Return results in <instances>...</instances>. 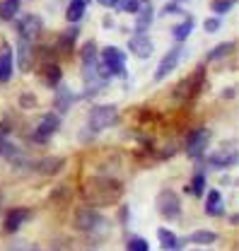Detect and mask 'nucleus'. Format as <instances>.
<instances>
[{"label":"nucleus","instance_id":"obj_1","mask_svg":"<svg viewBox=\"0 0 239 251\" xmlns=\"http://www.w3.org/2000/svg\"><path fill=\"white\" fill-rule=\"evenodd\" d=\"M123 193V186L119 181H109V179H92L85 186V198L92 205H114Z\"/></svg>","mask_w":239,"mask_h":251},{"label":"nucleus","instance_id":"obj_2","mask_svg":"<svg viewBox=\"0 0 239 251\" xmlns=\"http://www.w3.org/2000/svg\"><path fill=\"white\" fill-rule=\"evenodd\" d=\"M75 225H78V229L90 232V234H99V232L106 234V232H109L106 220L102 218L97 210H92V208H80L78 215H75Z\"/></svg>","mask_w":239,"mask_h":251},{"label":"nucleus","instance_id":"obj_3","mask_svg":"<svg viewBox=\"0 0 239 251\" xmlns=\"http://www.w3.org/2000/svg\"><path fill=\"white\" fill-rule=\"evenodd\" d=\"M119 121V109L114 104H99L90 111V126L92 130H104V128H111Z\"/></svg>","mask_w":239,"mask_h":251},{"label":"nucleus","instance_id":"obj_4","mask_svg":"<svg viewBox=\"0 0 239 251\" xmlns=\"http://www.w3.org/2000/svg\"><path fill=\"white\" fill-rule=\"evenodd\" d=\"M106 75H123L126 73V53L116 46H106L102 49V63Z\"/></svg>","mask_w":239,"mask_h":251},{"label":"nucleus","instance_id":"obj_5","mask_svg":"<svg viewBox=\"0 0 239 251\" xmlns=\"http://www.w3.org/2000/svg\"><path fill=\"white\" fill-rule=\"evenodd\" d=\"M157 210L164 215L167 220H177L181 215V201L179 196L169 188H164L159 196H157Z\"/></svg>","mask_w":239,"mask_h":251},{"label":"nucleus","instance_id":"obj_6","mask_svg":"<svg viewBox=\"0 0 239 251\" xmlns=\"http://www.w3.org/2000/svg\"><path fill=\"white\" fill-rule=\"evenodd\" d=\"M208 143H210V130L208 128H198V130H193V133L188 135V140H186V155L188 157H201L203 152H206Z\"/></svg>","mask_w":239,"mask_h":251},{"label":"nucleus","instance_id":"obj_7","mask_svg":"<svg viewBox=\"0 0 239 251\" xmlns=\"http://www.w3.org/2000/svg\"><path fill=\"white\" fill-rule=\"evenodd\" d=\"M44 29V22L39 15H25L20 22H17V31H20V39L25 41H34Z\"/></svg>","mask_w":239,"mask_h":251},{"label":"nucleus","instance_id":"obj_8","mask_svg":"<svg viewBox=\"0 0 239 251\" xmlns=\"http://www.w3.org/2000/svg\"><path fill=\"white\" fill-rule=\"evenodd\" d=\"M232 164H237V148H235V143H225L215 155L210 157V167L212 169H227Z\"/></svg>","mask_w":239,"mask_h":251},{"label":"nucleus","instance_id":"obj_9","mask_svg":"<svg viewBox=\"0 0 239 251\" xmlns=\"http://www.w3.org/2000/svg\"><path fill=\"white\" fill-rule=\"evenodd\" d=\"M179 58H181V46H174V49L162 58V63L157 65V70H155V80L159 82V80H164L169 73H174V68H179Z\"/></svg>","mask_w":239,"mask_h":251},{"label":"nucleus","instance_id":"obj_10","mask_svg":"<svg viewBox=\"0 0 239 251\" xmlns=\"http://www.w3.org/2000/svg\"><path fill=\"white\" fill-rule=\"evenodd\" d=\"M58 126H60V119L56 116V114H46L41 121H39V128H36V133H34V140H49L56 130H58Z\"/></svg>","mask_w":239,"mask_h":251},{"label":"nucleus","instance_id":"obj_11","mask_svg":"<svg viewBox=\"0 0 239 251\" xmlns=\"http://www.w3.org/2000/svg\"><path fill=\"white\" fill-rule=\"evenodd\" d=\"M128 49H131L138 58H150V56H152V39H150L148 34H135V36H131Z\"/></svg>","mask_w":239,"mask_h":251},{"label":"nucleus","instance_id":"obj_12","mask_svg":"<svg viewBox=\"0 0 239 251\" xmlns=\"http://www.w3.org/2000/svg\"><path fill=\"white\" fill-rule=\"evenodd\" d=\"M12 68H15V56H12V49L5 44V46L0 49V85L10 82Z\"/></svg>","mask_w":239,"mask_h":251},{"label":"nucleus","instance_id":"obj_13","mask_svg":"<svg viewBox=\"0 0 239 251\" xmlns=\"http://www.w3.org/2000/svg\"><path fill=\"white\" fill-rule=\"evenodd\" d=\"M27 220H29V210H25V208H12V210L5 215L2 227H5V232H17Z\"/></svg>","mask_w":239,"mask_h":251},{"label":"nucleus","instance_id":"obj_14","mask_svg":"<svg viewBox=\"0 0 239 251\" xmlns=\"http://www.w3.org/2000/svg\"><path fill=\"white\" fill-rule=\"evenodd\" d=\"M17 63H20V70H22V73L31 70V65H34V51H31V41H25V39H20Z\"/></svg>","mask_w":239,"mask_h":251},{"label":"nucleus","instance_id":"obj_15","mask_svg":"<svg viewBox=\"0 0 239 251\" xmlns=\"http://www.w3.org/2000/svg\"><path fill=\"white\" fill-rule=\"evenodd\" d=\"M157 239H159V247L164 251H179L181 244H184L174 232H169V229H164V227L157 229Z\"/></svg>","mask_w":239,"mask_h":251},{"label":"nucleus","instance_id":"obj_16","mask_svg":"<svg viewBox=\"0 0 239 251\" xmlns=\"http://www.w3.org/2000/svg\"><path fill=\"white\" fill-rule=\"evenodd\" d=\"M73 101H75V94L70 92V87L68 85H56V109L65 114L73 106Z\"/></svg>","mask_w":239,"mask_h":251},{"label":"nucleus","instance_id":"obj_17","mask_svg":"<svg viewBox=\"0 0 239 251\" xmlns=\"http://www.w3.org/2000/svg\"><path fill=\"white\" fill-rule=\"evenodd\" d=\"M135 15H138V17H135V31H138V34H145V31H148V27L152 25L155 7H152V5H143Z\"/></svg>","mask_w":239,"mask_h":251},{"label":"nucleus","instance_id":"obj_18","mask_svg":"<svg viewBox=\"0 0 239 251\" xmlns=\"http://www.w3.org/2000/svg\"><path fill=\"white\" fill-rule=\"evenodd\" d=\"M20 7H22V0H2V2H0V20H2V22L15 20L17 12H20Z\"/></svg>","mask_w":239,"mask_h":251},{"label":"nucleus","instance_id":"obj_19","mask_svg":"<svg viewBox=\"0 0 239 251\" xmlns=\"http://www.w3.org/2000/svg\"><path fill=\"white\" fill-rule=\"evenodd\" d=\"M222 210H225V208H222V193L215 188V191H210V193H208V201H206V213L215 218V215H222Z\"/></svg>","mask_w":239,"mask_h":251},{"label":"nucleus","instance_id":"obj_20","mask_svg":"<svg viewBox=\"0 0 239 251\" xmlns=\"http://www.w3.org/2000/svg\"><path fill=\"white\" fill-rule=\"evenodd\" d=\"M85 10H87V5H85V2H80V0H70L68 12H65L68 22H80V20L85 17Z\"/></svg>","mask_w":239,"mask_h":251},{"label":"nucleus","instance_id":"obj_21","mask_svg":"<svg viewBox=\"0 0 239 251\" xmlns=\"http://www.w3.org/2000/svg\"><path fill=\"white\" fill-rule=\"evenodd\" d=\"M60 169H63V159H58V157H49V159H41L36 164V172H41V174H56Z\"/></svg>","mask_w":239,"mask_h":251},{"label":"nucleus","instance_id":"obj_22","mask_svg":"<svg viewBox=\"0 0 239 251\" xmlns=\"http://www.w3.org/2000/svg\"><path fill=\"white\" fill-rule=\"evenodd\" d=\"M186 242H191V244H212V242H217V234H215V232H208V229H198V232H193Z\"/></svg>","mask_w":239,"mask_h":251},{"label":"nucleus","instance_id":"obj_23","mask_svg":"<svg viewBox=\"0 0 239 251\" xmlns=\"http://www.w3.org/2000/svg\"><path fill=\"white\" fill-rule=\"evenodd\" d=\"M191 31H193V20H184L181 25H177V27L172 29V34H174V39L181 44L184 39H188V34H191Z\"/></svg>","mask_w":239,"mask_h":251},{"label":"nucleus","instance_id":"obj_24","mask_svg":"<svg viewBox=\"0 0 239 251\" xmlns=\"http://www.w3.org/2000/svg\"><path fill=\"white\" fill-rule=\"evenodd\" d=\"M114 7H119L123 12H131V15H135L138 10H140V0H116V5Z\"/></svg>","mask_w":239,"mask_h":251},{"label":"nucleus","instance_id":"obj_25","mask_svg":"<svg viewBox=\"0 0 239 251\" xmlns=\"http://www.w3.org/2000/svg\"><path fill=\"white\" fill-rule=\"evenodd\" d=\"M44 70H46V80H49V85H53V87L60 85V68L58 65H53V63H51V65H46Z\"/></svg>","mask_w":239,"mask_h":251},{"label":"nucleus","instance_id":"obj_26","mask_svg":"<svg viewBox=\"0 0 239 251\" xmlns=\"http://www.w3.org/2000/svg\"><path fill=\"white\" fill-rule=\"evenodd\" d=\"M126 251H150L148 239H143V237H133V239L128 242V249Z\"/></svg>","mask_w":239,"mask_h":251},{"label":"nucleus","instance_id":"obj_27","mask_svg":"<svg viewBox=\"0 0 239 251\" xmlns=\"http://www.w3.org/2000/svg\"><path fill=\"white\" fill-rule=\"evenodd\" d=\"M191 191H193L196 196H203V193H206V176H203V174H196V176H193Z\"/></svg>","mask_w":239,"mask_h":251},{"label":"nucleus","instance_id":"obj_28","mask_svg":"<svg viewBox=\"0 0 239 251\" xmlns=\"http://www.w3.org/2000/svg\"><path fill=\"white\" fill-rule=\"evenodd\" d=\"M87 61H97V46H94V41H87L82 46V63H87Z\"/></svg>","mask_w":239,"mask_h":251},{"label":"nucleus","instance_id":"obj_29","mask_svg":"<svg viewBox=\"0 0 239 251\" xmlns=\"http://www.w3.org/2000/svg\"><path fill=\"white\" fill-rule=\"evenodd\" d=\"M0 155L10 157V159H15V157L20 155V150L12 145V143H7V140H0Z\"/></svg>","mask_w":239,"mask_h":251},{"label":"nucleus","instance_id":"obj_30","mask_svg":"<svg viewBox=\"0 0 239 251\" xmlns=\"http://www.w3.org/2000/svg\"><path fill=\"white\" fill-rule=\"evenodd\" d=\"M232 10V0H215L212 2V12L215 15H225V12H230Z\"/></svg>","mask_w":239,"mask_h":251},{"label":"nucleus","instance_id":"obj_31","mask_svg":"<svg viewBox=\"0 0 239 251\" xmlns=\"http://www.w3.org/2000/svg\"><path fill=\"white\" fill-rule=\"evenodd\" d=\"M232 51V44H220V46H215V51H210V61H215V58H220V56H225V53H230Z\"/></svg>","mask_w":239,"mask_h":251},{"label":"nucleus","instance_id":"obj_32","mask_svg":"<svg viewBox=\"0 0 239 251\" xmlns=\"http://www.w3.org/2000/svg\"><path fill=\"white\" fill-rule=\"evenodd\" d=\"M75 36H78V27H70L65 31V36H60V46H70L75 41Z\"/></svg>","mask_w":239,"mask_h":251},{"label":"nucleus","instance_id":"obj_33","mask_svg":"<svg viewBox=\"0 0 239 251\" xmlns=\"http://www.w3.org/2000/svg\"><path fill=\"white\" fill-rule=\"evenodd\" d=\"M203 27H206V31H210V34H212V31H217L220 27H222V22H220V17L215 15V17L206 20V25H203Z\"/></svg>","mask_w":239,"mask_h":251},{"label":"nucleus","instance_id":"obj_34","mask_svg":"<svg viewBox=\"0 0 239 251\" xmlns=\"http://www.w3.org/2000/svg\"><path fill=\"white\" fill-rule=\"evenodd\" d=\"M181 7L179 5H177V2H172V5H167V7H164V15H174V12H179Z\"/></svg>","mask_w":239,"mask_h":251},{"label":"nucleus","instance_id":"obj_35","mask_svg":"<svg viewBox=\"0 0 239 251\" xmlns=\"http://www.w3.org/2000/svg\"><path fill=\"white\" fill-rule=\"evenodd\" d=\"M12 251H31L29 247H25V244H15V247H12Z\"/></svg>","mask_w":239,"mask_h":251},{"label":"nucleus","instance_id":"obj_36","mask_svg":"<svg viewBox=\"0 0 239 251\" xmlns=\"http://www.w3.org/2000/svg\"><path fill=\"white\" fill-rule=\"evenodd\" d=\"M99 2H102L104 7H114V5H116V0H99Z\"/></svg>","mask_w":239,"mask_h":251},{"label":"nucleus","instance_id":"obj_37","mask_svg":"<svg viewBox=\"0 0 239 251\" xmlns=\"http://www.w3.org/2000/svg\"><path fill=\"white\" fill-rule=\"evenodd\" d=\"M80 2H85V5H87V2H90V0H80Z\"/></svg>","mask_w":239,"mask_h":251},{"label":"nucleus","instance_id":"obj_38","mask_svg":"<svg viewBox=\"0 0 239 251\" xmlns=\"http://www.w3.org/2000/svg\"><path fill=\"white\" fill-rule=\"evenodd\" d=\"M145 2H150V0H145Z\"/></svg>","mask_w":239,"mask_h":251}]
</instances>
